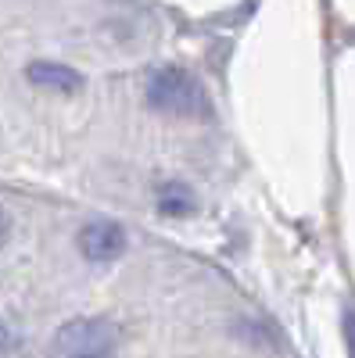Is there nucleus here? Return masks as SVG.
<instances>
[{
	"label": "nucleus",
	"instance_id": "f257e3e1",
	"mask_svg": "<svg viewBox=\"0 0 355 358\" xmlns=\"http://www.w3.org/2000/svg\"><path fill=\"white\" fill-rule=\"evenodd\" d=\"M147 104L162 115H176V118H201L209 115V97H204V86L176 65L155 69L147 79Z\"/></svg>",
	"mask_w": 355,
	"mask_h": 358
},
{
	"label": "nucleus",
	"instance_id": "f03ea898",
	"mask_svg": "<svg viewBox=\"0 0 355 358\" xmlns=\"http://www.w3.org/2000/svg\"><path fill=\"white\" fill-rule=\"evenodd\" d=\"M115 341H118V326L111 319H101V315L72 319L54 337L57 351H65L69 358H104Z\"/></svg>",
	"mask_w": 355,
	"mask_h": 358
},
{
	"label": "nucleus",
	"instance_id": "7ed1b4c3",
	"mask_svg": "<svg viewBox=\"0 0 355 358\" xmlns=\"http://www.w3.org/2000/svg\"><path fill=\"white\" fill-rule=\"evenodd\" d=\"M126 229L123 222H115V219H90L83 229H79V251L86 262H94V265H108L115 258H123L126 255Z\"/></svg>",
	"mask_w": 355,
	"mask_h": 358
},
{
	"label": "nucleus",
	"instance_id": "20e7f679",
	"mask_svg": "<svg viewBox=\"0 0 355 358\" xmlns=\"http://www.w3.org/2000/svg\"><path fill=\"white\" fill-rule=\"evenodd\" d=\"M25 79L43 90H57V94H76L83 86V72H76L72 65H62V62H33L25 69Z\"/></svg>",
	"mask_w": 355,
	"mask_h": 358
},
{
	"label": "nucleus",
	"instance_id": "39448f33",
	"mask_svg": "<svg viewBox=\"0 0 355 358\" xmlns=\"http://www.w3.org/2000/svg\"><path fill=\"white\" fill-rule=\"evenodd\" d=\"M158 212L169 215V219L190 215V212H194V194H190V187H183V183H165V187L158 190Z\"/></svg>",
	"mask_w": 355,
	"mask_h": 358
},
{
	"label": "nucleus",
	"instance_id": "423d86ee",
	"mask_svg": "<svg viewBox=\"0 0 355 358\" xmlns=\"http://www.w3.org/2000/svg\"><path fill=\"white\" fill-rule=\"evenodd\" d=\"M344 344H348V358H355V312H344Z\"/></svg>",
	"mask_w": 355,
	"mask_h": 358
},
{
	"label": "nucleus",
	"instance_id": "0eeeda50",
	"mask_svg": "<svg viewBox=\"0 0 355 358\" xmlns=\"http://www.w3.org/2000/svg\"><path fill=\"white\" fill-rule=\"evenodd\" d=\"M8 236H11V215L4 212V208H0V248L8 244Z\"/></svg>",
	"mask_w": 355,
	"mask_h": 358
},
{
	"label": "nucleus",
	"instance_id": "6e6552de",
	"mask_svg": "<svg viewBox=\"0 0 355 358\" xmlns=\"http://www.w3.org/2000/svg\"><path fill=\"white\" fill-rule=\"evenodd\" d=\"M11 351V330L4 326V319H0V355H8Z\"/></svg>",
	"mask_w": 355,
	"mask_h": 358
}]
</instances>
